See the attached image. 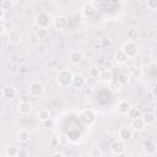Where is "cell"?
Masks as SVG:
<instances>
[{
  "label": "cell",
  "instance_id": "6",
  "mask_svg": "<svg viewBox=\"0 0 157 157\" xmlns=\"http://www.w3.org/2000/svg\"><path fill=\"white\" fill-rule=\"evenodd\" d=\"M125 148H126V145H125V142L121 141V140H115V141L110 145V151H112L114 155H117V156L124 153Z\"/></svg>",
  "mask_w": 157,
  "mask_h": 157
},
{
  "label": "cell",
  "instance_id": "44",
  "mask_svg": "<svg viewBox=\"0 0 157 157\" xmlns=\"http://www.w3.org/2000/svg\"><path fill=\"white\" fill-rule=\"evenodd\" d=\"M4 16H5V11H4V10H2L1 7H0V22L2 21V18H4Z\"/></svg>",
  "mask_w": 157,
  "mask_h": 157
},
{
  "label": "cell",
  "instance_id": "15",
  "mask_svg": "<svg viewBox=\"0 0 157 157\" xmlns=\"http://www.w3.org/2000/svg\"><path fill=\"white\" fill-rule=\"evenodd\" d=\"M16 94H17V91H16V88H15L13 86H11V85H6V86L2 88V96H4L5 98H7V99H13V98L16 97Z\"/></svg>",
  "mask_w": 157,
  "mask_h": 157
},
{
  "label": "cell",
  "instance_id": "27",
  "mask_svg": "<svg viewBox=\"0 0 157 157\" xmlns=\"http://www.w3.org/2000/svg\"><path fill=\"white\" fill-rule=\"evenodd\" d=\"M131 120L132 119H136V118H141L142 117V113H141V110L139 109V108H130V110H129V113L126 114Z\"/></svg>",
  "mask_w": 157,
  "mask_h": 157
},
{
  "label": "cell",
  "instance_id": "11",
  "mask_svg": "<svg viewBox=\"0 0 157 157\" xmlns=\"http://www.w3.org/2000/svg\"><path fill=\"white\" fill-rule=\"evenodd\" d=\"M49 16L47 15V13H44V12H39L37 16H36V25H37V27H44V28H47V26H48V23H49Z\"/></svg>",
  "mask_w": 157,
  "mask_h": 157
},
{
  "label": "cell",
  "instance_id": "41",
  "mask_svg": "<svg viewBox=\"0 0 157 157\" xmlns=\"http://www.w3.org/2000/svg\"><path fill=\"white\" fill-rule=\"evenodd\" d=\"M45 48H47V47H45V45H43V44H42V45H38V47H37V52H38L39 54H44V53L47 52V50H45Z\"/></svg>",
  "mask_w": 157,
  "mask_h": 157
},
{
  "label": "cell",
  "instance_id": "14",
  "mask_svg": "<svg viewBox=\"0 0 157 157\" xmlns=\"http://www.w3.org/2000/svg\"><path fill=\"white\" fill-rule=\"evenodd\" d=\"M134 136V131L129 128V126H125V128H121L120 130H119V140H121V141H128V140H130L131 137Z\"/></svg>",
  "mask_w": 157,
  "mask_h": 157
},
{
  "label": "cell",
  "instance_id": "46",
  "mask_svg": "<svg viewBox=\"0 0 157 157\" xmlns=\"http://www.w3.org/2000/svg\"><path fill=\"white\" fill-rule=\"evenodd\" d=\"M78 157H91V156H90L88 153H82V155H81V156H78Z\"/></svg>",
  "mask_w": 157,
  "mask_h": 157
},
{
  "label": "cell",
  "instance_id": "29",
  "mask_svg": "<svg viewBox=\"0 0 157 157\" xmlns=\"http://www.w3.org/2000/svg\"><path fill=\"white\" fill-rule=\"evenodd\" d=\"M153 61H155V59H153V56L152 55H145V56H142L141 58V64H142V67H145V66H150V65H152L153 64Z\"/></svg>",
  "mask_w": 157,
  "mask_h": 157
},
{
  "label": "cell",
  "instance_id": "5",
  "mask_svg": "<svg viewBox=\"0 0 157 157\" xmlns=\"http://www.w3.org/2000/svg\"><path fill=\"white\" fill-rule=\"evenodd\" d=\"M53 26L58 29V31H64L66 29L67 27V18L63 15H59V16H55L53 18Z\"/></svg>",
  "mask_w": 157,
  "mask_h": 157
},
{
  "label": "cell",
  "instance_id": "23",
  "mask_svg": "<svg viewBox=\"0 0 157 157\" xmlns=\"http://www.w3.org/2000/svg\"><path fill=\"white\" fill-rule=\"evenodd\" d=\"M155 150H156V147H155V144H153L152 141H146V142H144V145H142V151H144L147 156L153 155V153H155Z\"/></svg>",
  "mask_w": 157,
  "mask_h": 157
},
{
  "label": "cell",
  "instance_id": "20",
  "mask_svg": "<svg viewBox=\"0 0 157 157\" xmlns=\"http://www.w3.org/2000/svg\"><path fill=\"white\" fill-rule=\"evenodd\" d=\"M34 36H36V38L39 39V40H44V39H47V37H48V28H44V27H37V28L34 29Z\"/></svg>",
  "mask_w": 157,
  "mask_h": 157
},
{
  "label": "cell",
  "instance_id": "33",
  "mask_svg": "<svg viewBox=\"0 0 157 157\" xmlns=\"http://www.w3.org/2000/svg\"><path fill=\"white\" fill-rule=\"evenodd\" d=\"M97 83H98V80H97V78L88 76V78H86V83H85V85L87 86V88H93V87L97 86Z\"/></svg>",
  "mask_w": 157,
  "mask_h": 157
},
{
  "label": "cell",
  "instance_id": "18",
  "mask_svg": "<svg viewBox=\"0 0 157 157\" xmlns=\"http://www.w3.org/2000/svg\"><path fill=\"white\" fill-rule=\"evenodd\" d=\"M128 60H129V58L125 55V53L121 49H118L114 53V61L115 63H118V64H125Z\"/></svg>",
  "mask_w": 157,
  "mask_h": 157
},
{
  "label": "cell",
  "instance_id": "32",
  "mask_svg": "<svg viewBox=\"0 0 157 157\" xmlns=\"http://www.w3.org/2000/svg\"><path fill=\"white\" fill-rule=\"evenodd\" d=\"M0 7H1L4 11H6V10H12V7H13V1H12V0H2V1L0 2Z\"/></svg>",
  "mask_w": 157,
  "mask_h": 157
},
{
  "label": "cell",
  "instance_id": "7",
  "mask_svg": "<svg viewBox=\"0 0 157 157\" xmlns=\"http://www.w3.org/2000/svg\"><path fill=\"white\" fill-rule=\"evenodd\" d=\"M69 61L71 65H80L83 61V54L80 50H72L69 54Z\"/></svg>",
  "mask_w": 157,
  "mask_h": 157
},
{
  "label": "cell",
  "instance_id": "3",
  "mask_svg": "<svg viewBox=\"0 0 157 157\" xmlns=\"http://www.w3.org/2000/svg\"><path fill=\"white\" fill-rule=\"evenodd\" d=\"M44 93V86L42 82L39 81H32L29 85H28V94L31 97H39Z\"/></svg>",
  "mask_w": 157,
  "mask_h": 157
},
{
  "label": "cell",
  "instance_id": "9",
  "mask_svg": "<svg viewBox=\"0 0 157 157\" xmlns=\"http://www.w3.org/2000/svg\"><path fill=\"white\" fill-rule=\"evenodd\" d=\"M126 38L129 42H135L140 38V29L139 27L136 26H132V27H129L128 31H126Z\"/></svg>",
  "mask_w": 157,
  "mask_h": 157
},
{
  "label": "cell",
  "instance_id": "26",
  "mask_svg": "<svg viewBox=\"0 0 157 157\" xmlns=\"http://www.w3.org/2000/svg\"><path fill=\"white\" fill-rule=\"evenodd\" d=\"M17 151H18V147L17 146H7L6 150H5V156L6 157H17Z\"/></svg>",
  "mask_w": 157,
  "mask_h": 157
},
{
  "label": "cell",
  "instance_id": "36",
  "mask_svg": "<svg viewBox=\"0 0 157 157\" xmlns=\"http://www.w3.org/2000/svg\"><path fill=\"white\" fill-rule=\"evenodd\" d=\"M109 86H110V90L114 91V92H115V91H119V90L121 88L120 85L117 82V80H112V81L109 82Z\"/></svg>",
  "mask_w": 157,
  "mask_h": 157
},
{
  "label": "cell",
  "instance_id": "38",
  "mask_svg": "<svg viewBox=\"0 0 157 157\" xmlns=\"http://www.w3.org/2000/svg\"><path fill=\"white\" fill-rule=\"evenodd\" d=\"M82 15L80 13V12H75L74 13V16H72V20H74V23H76V25H78V23H81L82 22Z\"/></svg>",
  "mask_w": 157,
  "mask_h": 157
},
{
  "label": "cell",
  "instance_id": "2",
  "mask_svg": "<svg viewBox=\"0 0 157 157\" xmlns=\"http://www.w3.org/2000/svg\"><path fill=\"white\" fill-rule=\"evenodd\" d=\"M121 50L125 53V55H126L129 59H131V58H135V56L139 54V50H140V48H139L137 43L126 40V42L123 44V47H121Z\"/></svg>",
  "mask_w": 157,
  "mask_h": 157
},
{
  "label": "cell",
  "instance_id": "4",
  "mask_svg": "<svg viewBox=\"0 0 157 157\" xmlns=\"http://www.w3.org/2000/svg\"><path fill=\"white\" fill-rule=\"evenodd\" d=\"M96 12H97V9H96V6L92 2L83 4L82 7H81V11H80V13L82 15V17H86V18L93 17L96 15Z\"/></svg>",
  "mask_w": 157,
  "mask_h": 157
},
{
  "label": "cell",
  "instance_id": "31",
  "mask_svg": "<svg viewBox=\"0 0 157 157\" xmlns=\"http://www.w3.org/2000/svg\"><path fill=\"white\" fill-rule=\"evenodd\" d=\"M101 69H98L97 66H92V67H90L88 69V76L90 77H94V78H97L98 80V77H99V75H101Z\"/></svg>",
  "mask_w": 157,
  "mask_h": 157
},
{
  "label": "cell",
  "instance_id": "8",
  "mask_svg": "<svg viewBox=\"0 0 157 157\" xmlns=\"http://www.w3.org/2000/svg\"><path fill=\"white\" fill-rule=\"evenodd\" d=\"M94 119H96V117H94V113L92 112V110H83L82 113H81V115H80V120L85 124V125H91L93 121H94Z\"/></svg>",
  "mask_w": 157,
  "mask_h": 157
},
{
  "label": "cell",
  "instance_id": "43",
  "mask_svg": "<svg viewBox=\"0 0 157 157\" xmlns=\"http://www.w3.org/2000/svg\"><path fill=\"white\" fill-rule=\"evenodd\" d=\"M50 157H64V155L61 152H54V153H52Z\"/></svg>",
  "mask_w": 157,
  "mask_h": 157
},
{
  "label": "cell",
  "instance_id": "19",
  "mask_svg": "<svg viewBox=\"0 0 157 157\" xmlns=\"http://www.w3.org/2000/svg\"><path fill=\"white\" fill-rule=\"evenodd\" d=\"M50 117H52V113H50V110L49 109H45V108H43V109H39L38 110V113H37V118H38V120L39 121H47V120H49L50 119Z\"/></svg>",
  "mask_w": 157,
  "mask_h": 157
},
{
  "label": "cell",
  "instance_id": "10",
  "mask_svg": "<svg viewBox=\"0 0 157 157\" xmlns=\"http://www.w3.org/2000/svg\"><path fill=\"white\" fill-rule=\"evenodd\" d=\"M130 108H131L130 102H129V101H125V99L120 101V102L117 104V110H118V113L121 114V115H126V114L129 113Z\"/></svg>",
  "mask_w": 157,
  "mask_h": 157
},
{
  "label": "cell",
  "instance_id": "45",
  "mask_svg": "<svg viewBox=\"0 0 157 157\" xmlns=\"http://www.w3.org/2000/svg\"><path fill=\"white\" fill-rule=\"evenodd\" d=\"M2 33H5V28H4V26H2V23L0 22V34H2Z\"/></svg>",
  "mask_w": 157,
  "mask_h": 157
},
{
  "label": "cell",
  "instance_id": "24",
  "mask_svg": "<svg viewBox=\"0 0 157 157\" xmlns=\"http://www.w3.org/2000/svg\"><path fill=\"white\" fill-rule=\"evenodd\" d=\"M117 82L120 85V87H124V86L129 85V82H130V76H128L126 74H119V75H118V78H117Z\"/></svg>",
  "mask_w": 157,
  "mask_h": 157
},
{
  "label": "cell",
  "instance_id": "42",
  "mask_svg": "<svg viewBox=\"0 0 157 157\" xmlns=\"http://www.w3.org/2000/svg\"><path fill=\"white\" fill-rule=\"evenodd\" d=\"M52 125H53L52 119H49V120H47V121H43V126H45V128H50Z\"/></svg>",
  "mask_w": 157,
  "mask_h": 157
},
{
  "label": "cell",
  "instance_id": "35",
  "mask_svg": "<svg viewBox=\"0 0 157 157\" xmlns=\"http://www.w3.org/2000/svg\"><path fill=\"white\" fill-rule=\"evenodd\" d=\"M17 157H29V151H28L27 148H25V147L18 148V151H17Z\"/></svg>",
  "mask_w": 157,
  "mask_h": 157
},
{
  "label": "cell",
  "instance_id": "1",
  "mask_svg": "<svg viewBox=\"0 0 157 157\" xmlns=\"http://www.w3.org/2000/svg\"><path fill=\"white\" fill-rule=\"evenodd\" d=\"M72 76L74 74L67 70V69H61L56 72V83L59 87L61 88H66V87H70L71 86V82H72Z\"/></svg>",
  "mask_w": 157,
  "mask_h": 157
},
{
  "label": "cell",
  "instance_id": "28",
  "mask_svg": "<svg viewBox=\"0 0 157 157\" xmlns=\"http://www.w3.org/2000/svg\"><path fill=\"white\" fill-rule=\"evenodd\" d=\"M144 76V70H142V67H134V69H131V71H130V77H132V78H141Z\"/></svg>",
  "mask_w": 157,
  "mask_h": 157
},
{
  "label": "cell",
  "instance_id": "34",
  "mask_svg": "<svg viewBox=\"0 0 157 157\" xmlns=\"http://www.w3.org/2000/svg\"><path fill=\"white\" fill-rule=\"evenodd\" d=\"M1 23H2V26L5 28V31H10L11 32L13 29V22L11 20H2Z\"/></svg>",
  "mask_w": 157,
  "mask_h": 157
},
{
  "label": "cell",
  "instance_id": "25",
  "mask_svg": "<svg viewBox=\"0 0 157 157\" xmlns=\"http://www.w3.org/2000/svg\"><path fill=\"white\" fill-rule=\"evenodd\" d=\"M29 137H31L29 132H28L27 130H25V129H22V130H20V131L17 132V139H18L21 142H28V141H29Z\"/></svg>",
  "mask_w": 157,
  "mask_h": 157
},
{
  "label": "cell",
  "instance_id": "12",
  "mask_svg": "<svg viewBox=\"0 0 157 157\" xmlns=\"http://www.w3.org/2000/svg\"><path fill=\"white\" fill-rule=\"evenodd\" d=\"M7 39H9V43H10V44H13V45H16V44H20V43H21L22 36H21V33H20L18 31H16V29H12L11 32H9Z\"/></svg>",
  "mask_w": 157,
  "mask_h": 157
},
{
  "label": "cell",
  "instance_id": "40",
  "mask_svg": "<svg viewBox=\"0 0 157 157\" xmlns=\"http://www.w3.org/2000/svg\"><path fill=\"white\" fill-rule=\"evenodd\" d=\"M113 69V61H110V60H107L105 63H104V70H108V71H110Z\"/></svg>",
  "mask_w": 157,
  "mask_h": 157
},
{
  "label": "cell",
  "instance_id": "37",
  "mask_svg": "<svg viewBox=\"0 0 157 157\" xmlns=\"http://www.w3.org/2000/svg\"><path fill=\"white\" fill-rule=\"evenodd\" d=\"M146 6L150 10H156L157 9V0H147Z\"/></svg>",
  "mask_w": 157,
  "mask_h": 157
},
{
  "label": "cell",
  "instance_id": "21",
  "mask_svg": "<svg viewBox=\"0 0 157 157\" xmlns=\"http://www.w3.org/2000/svg\"><path fill=\"white\" fill-rule=\"evenodd\" d=\"M98 80H99L101 82L109 83V82L113 80V74H112V71L102 70V71H101V75H99V77H98Z\"/></svg>",
  "mask_w": 157,
  "mask_h": 157
},
{
  "label": "cell",
  "instance_id": "13",
  "mask_svg": "<svg viewBox=\"0 0 157 157\" xmlns=\"http://www.w3.org/2000/svg\"><path fill=\"white\" fill-rule=\"evenodd\" d=\"M86 83V78L83 77V75L81 74H75L72 76V82H71V86L75 87V88H82Z\"/></svg>",
  "mask_w": 157,
  "mask_h": 157
},
{
  "label": "cell",
  "instance_id": "22",
  "mask_svg": "<svg viewBox=\"0 0 157 157\" xmlns=\"http://www.w3.org/2000/svg\"><path fill=\"white\" fill-rule=\"evenodd\" d=\"M17 109H18L20 114L27 115V114H29L32 112V105H31V103H22V102H20L18 105H17Z\"/></svg>",
  "mask_w": 157,
  "mask_h": 157
},
{
  "label": "cell",
  "instance_id": "16",
  "mask_svg": "<svg viewBox=\"0 0 157 157\" xmlns=\"http://www.w3.org/2000/svg\"><path fill=\"white\" fill-rule=\"evenodd\" d=\"M145 126H146V125H145L142 118H136V119H132V120L130 121V126H129V128H130L132 131H141Z\"/></svg>",
  "mask_w": 157,
  "mask_h": 157
},
{
  "label": "cell",
  "instance_id": "17",
  "mask_svg": "<svg viewBox=\"0 0 157 157\" xmlns=\"http://www.w3.org/2000/svg\"><path fill=\"white\" fill-rule=\"evenodd\" d=\"M141 118H142L145 125H147V126L155 124V121H156V114H155V112H146L145 114H142Z\"/></svg>",
  "mask_w": 157,
  "mask_h": 157
},
{
  "label": "cell",
  "instance_id": "39",
  "mask_svg": "<svg viewBox=\"0 0 157 157\" xmlns=\"http://www.w3.org/2000/svg\"><path fill=\"white\" fill-rule=\"evenodd\" d=\"M29 101H31V96L29 94H23V96L20 97V102H22V103H31Z\"/></svg>",
  "mask_w": 157,
  "mask_h": 157
},
{
  "label": "cell",
  "instance_id": "30",
  "mask_svg": "<svg viewBox=\"0 0 157 157\" xmlns=\"http://www.w3.org/2000/svg\"><path fill=\"white\" fill-rule=\"evenodd\" d=\"M91 157H102L103 155V151L99 146H93L91 150H90V153H88Z\"/></svg>",
  "mask_w": 157,
  "mask_h": 157
}]
</instances>
